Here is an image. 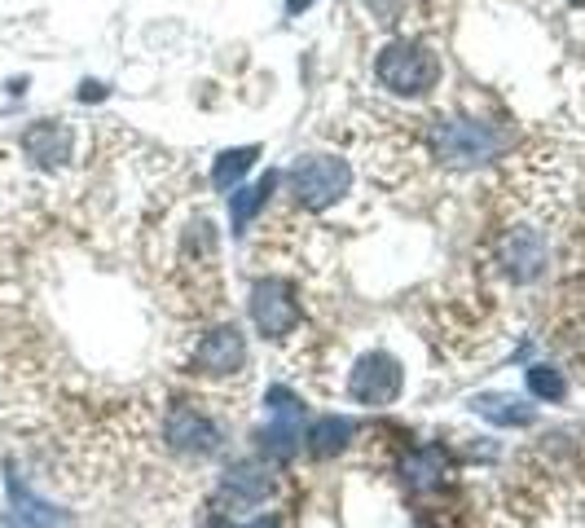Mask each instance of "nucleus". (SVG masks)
Segmentation results:
<instances>
[{
  "label": "nucleus",
  "instance_id": "9d476101",
  "mask_svg": "<svg viewBox=\"0 0 585 528\" xmlns=\"http://www.w3.org/2000/svg\"><path fill=\"white\" fill-rule=\"evenodd\" d=\"M401 475H405L410 493H432V489H440L445 475H449V454H445L440 445H418V449L405 454Z\"/></svg>",
  "mask_w": 585,
  "mask_h": 528
},
{
  "label": "nucleus",
  "instance_id": "a211bd4d",
  "mask_svg": "<svg viewBox=\"0 0 585 528\" xmlns=\"http://www.w3.org/2000/svg\"><path fill=\"white\" fill-rule=\"evenodd\" d=\"M305 10H313V0H286V14H290V19H300Z\"/></svg>",
  "mask_w": 585,
  "mask_h": 528
},
{
  "label": "nucleus",
  "instance_id": "423d86ee",
  "mask_svg": "<svg viewBox=\"0 0 585 528\" xmlns=\"http://www.w3.org/2000/svg\"><path fill=\"white\" fill-rule=\"evenodd\" d=\"M163 440H168V449H176L185 458H211V454H220L225 432L211 414H203L194 405H172L168 423H163Z\"/></svg>",
  "mask_w": 585,
  "mask_h": 528
},
{
  "label": "nucleus",
  "instance_id": "20e7f679",
  "mask_svg": "<svg viewBox=\"0 0 585 528\" xmlns=\"http://www.w3.org/2000/svg\"><path fill=\"white\" fill-rule=\"evenodd\" d=\"M246 309H251V322H255V331L264 340H286L305 318L300 291H296V283H286V278H260L251 287Z\"/></svg>",
  "mask_w": 585,
  "mask_h": 528
},
{
  "label": "nucleus",
  "instance_id": "1a4fd4ad",
  "mask_svg": "<svg viewBox=\"0 0 585 528\" xmlns=\"http://www.w3.org/2000/svg\"><path fill=\"white\" fill-rule=\"evenodd\" d=\"M546 260H550V246L537 229H511L502 238V269L511 283H537L546 274Z\"/></svg>",
  "mask_w": 585,
  "mask_h": 528
},
{
  "label": "nucleus",
  "instance_id": "39448f33",
  "mask_svg": "<svg viewBox=\"0 0 585 528\" xmlns=\"http://www.w3.org/2000/svg\"><path fill=\"white\" fill-rule=\"evenodd\" d=\"M401 388H405V370L392 353H366V357H357V366L348 375V397L366 410L392 405L401 397Z\"/></svg>",
  "mask_w": 585,
  "mask_h": 528
},
{
  "label": "nucleus",
  "instance_id": "7ed1b4c3",
  "mask_svg": "<svg viewBox=\"0 0 585 528\" xmlns=\"http://www.w3.org/2000/svg\"><path fill=\"white\" fill-rule=\"evenodd\" d=\"M506 146H511V137L484 119H440L432 128V150L449 168H480V163L497 159Z\"/></svg>",
  "mask_w": 585,
  "mask_h": 528
},
{
  "label": "nucleus",
  "instance_id": "dca6fc26",
  "mask_svg": "<svg viewBox=\"0 0 585 528\" xmlns=\"http://www.w3.org/2000/svg\"><path fill=\"white\" fill-rule=\"evenodd\" d=\"M528 392L537 401H563L567 397V379L554 366H528Z\"/></svg>",
  "mask_w": 585,
  "mask_h": 528
},
{
  "label": "nucleus",
  "instance_id": "f3484780",
  "mask_svg": "<svg viewBox=\"0 0 585 528\" xmlns=\"http://www.w3.org/2000/svg\"><path fill=\"white\" fill-rule=\"evenodd\" d=\"M264 405H268V418H273V423H300V418H305L300 397L286 392V388H268V392H264Z\"/></svg>",
  "mask_w": 585,
  "mask_h": 528
},
{
  "label": "nucleus",
  "instance_id": "f257e3e1",
  "mask_svg": "<svg viewBox=\"0 0 585 528\" xmlns=\"http://www.w3.org/2000/svg\"><path fill=\"white\" fill-rule=\"evenodd\" d=\"M440 76H445L440 58L414 41H392L375 58V80L397 97H427L432 89H440Z\"/></svg>",
  "mask_w": 585,
  "mask_h": 528
},
{
  "label": "nucleus",
  "instance_id": "412c9836",
  "mask_svg": "<svg viewBox=\"0 0 585 528\" xmlns=\"http://www.w3.org/2000/svg\"><path fill=\"white\" fill-rule=\"evenodd\" d=\"M572 5H576V10H585V0H572Z\"/></svg>",
  "mask_w": 585,
  "mask_h": 528
},
{
  "label": "nucleus",
  "instance_id": "9b49d317",
  "mask_svg": "<svg viewBox=\"0 0 585 528\" xmlns=\"http://www.w3.org/2000/svg\"><path fill=\"white\" fill-rule=\"evenodd\" d=\"M471 410L480 418H489L493 427H532L537 423V405H528L524 397H511V392H484L471 401Z\"/></svg>",
  "mask_w": 585,
  "mask_h": 528
},
{
  "label": "nucleus",
  "instance_id": "4468645a",
  "mask_svg": "<svg viewBox=\"0 0 585 528\" xmlns=\"http://www.w3.org/2000/svg\"><path fill=\"white\" fill-rule=\"evenodd\" d=\"M255 159H260V146H238V150H225V154H216V163H211V185L216 190H238L242 185V176L255 168Z\"/></svg>",
  "mask_w": 585,
  "mask_h": 528
},
{
  "label": "nucleus",
  "instance_id": "ddd939ff",
  "mask_svg": "<svg viewBox=\"0 0 585 528\" xmlns=\"http://www.w3.org/2000/svg\"><path fill=\"white\" fill-rule=\"evenodd\" d=\"M353 436H357V423L348 414H326V418H318L309 427L305 445H309L313 458H335V454H344L353 445Z\"/></svg>",
  "mask_w": 585,
  "mask_h": 528
},
{
  "label": "nucleus",
  "instance_id": "6e6552de",
  "mask_svg": "<svg viewBox=\"0 0 585 528\" xmlns=\"http://www.w3.org/2000/svg\"><path fill=\"white\" fill-rule=\"evenodd\" d=\"M194 375H207V379H225V375H238L246 366V335L229 322V326H216L198 340L194 357H190Z\"/></svg>",
  "mask_w": 585,
  "mask_h": 528
},
{
  "label": "nucleus",
  "instance_id": "aec40b11",
  "mask_svg": "<svg viewBox=\"0 0 585 528\" xmlns=\"http://www.w3.org/2000/svg\"><path fill=\"white\" fill-rule=\"evenodd\" d=\"M203 528H229V519H220V515H216V519H207Z\"/></svg>",
  "mask_w": 585,
  "mask_h": 528
},
{
  "label": "nucleus",
  "instance_id": "0eeeda50",
  "mask_svg": "<svg viewBox=\"0 0 585 528\" xmlns=\"http://www.w3.org/2000/svg\"><path fill=\"white\" fill-rule=\"evenodd\" d=\"M273 497V467L260 458H242L220 475L216 506L220 510H255Z\"/></svg>",
  "mask_w": 585,
  "mask_h": 528
},
{
  "label": "nucleus",
  "instance_id": "2eb2a0df",
  "mask_svg": "<svg viewBox=\"0 0 585 528\" xmlns=\"http://www.w3.org/2000/svg\"><path fill=\"white\" fill-rule=\"evenodd\" d=\"M67 146H71V137H67L62 124H36V128L27 133V150H32L41 163H49V168L67 159Z\"/></svg>",
  "mask_w": 585,
  "mask_h": 528
},
{
  "label": "nucleus",
  "instance_id": "f03ea898",
  "mask_svg": "<svg viewBox=\"0 0 585 528\" xmlns=\"http://www.w3.org/2000/svg\"><path fill=\"white\" fill-rule=\"evenodd\" d=\"M353 185V168L340 154H300L286 168V190L305 211H326L335 207Z\"/></svg>",
  "mask_w": 585,
  "mask_h": 528
},
{
  "label": "nucleus",
  "instance_id": "6ab92c4d",
  "mask_svg": "<svg viewBox=\"0 0 585 528\" xmlns=\"http://www.w3.org/2000/svg\"><path fill=\"white\" fill-rule=\"evenodd\" d=\"M242 528H282L277 519H268V515H260V519H251V524H242Z\"/></svg>",
  "mask_w": 585,
  "mask_h": 528
},
{
  "label": "nucleus",
  "instance_id": "f8f14e48",
  "mask_svg": "<svg viewBox=\"0 0 585 528\" xmlns=\"http://www.w3.org/2000/svg\"><path fill=\"white\" fill-rule=\"evenodd\" d=\"M273 190H277V176H273V172H264V176L251 181V185L229 190V225H233V233H246V229H251V220L264 211V203H268Z\"/></svg>",
  "mask_w": 585,
  "mask_h": 528
}]
</instances>
